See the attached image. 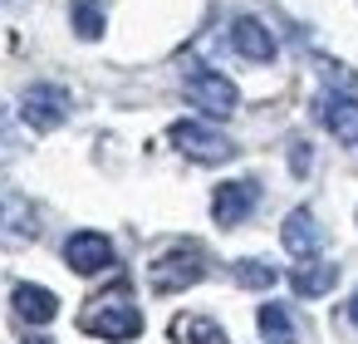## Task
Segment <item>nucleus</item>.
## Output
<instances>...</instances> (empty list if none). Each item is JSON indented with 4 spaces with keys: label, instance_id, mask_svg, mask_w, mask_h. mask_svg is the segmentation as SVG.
<instances>
[{
    "label": "nucleus",
    "instance_id": "1",
    "mask_svg": "<svg viewBox=\"0 0 358 344\" xmlns=\"http://www.w3.org/2000/svg\"><path fill=\"white\" fill-rule=\"evenodd\" d=\"M201 275H206V251H201L196 241L167 246V251L148 266V280H152V290H162V295H172V290H192Z\"/></svg>",
    "mask_w": 358,
    "mask_h": 344
},
{
    "label": "nucleus",
    "instance_id": "2",
    "mask_svg": "<svg viewBox=\"0 0 358 344\" xmlns=\"http://www.w3.org/2000/svg\"><path fill=\"white\" fill-rule=\"evenodd\" d=\"M172 148L187 153L192 163H231V158H236V143H231L216 123H201V118L172 123Z\"/></svg>",
    "mask_w": 358,
    "mask_h": 344
},
{
    "label": "nucleus",
    "instance_id": "3",
    "mask_svg": "<svg viewBox=\"0 0 358 344\" xmlns=\"http://www.w3.org/2000/svg\"><path fill=\"white\" fill-rule=\"evenodd\" d=\"M84 329L89 334H99V339H138L143 334V310L128 300V295H118V300H103V305H89L84 310Z\"/></svg>",
    "mask_w": 358,
    "mask_h": 344
},
{
    "label": "nucleus",
    "instance_id": "4",
    "mask_svg": "<svg viewBox=\"0 0 358 344\" xmlns=\"http://www.w3.org/2000/svg\"><path fill=\"white\" fill-rule=\"evenodd\" d=\"M40 236V212L15 187H0V251H20Z\"/></svg>",
    "mask_w": 358,
    "mask_h": 344
},
{
    "label": "nucleus",
    "instance_id": "5",
    "mask_svg": "<svg viewBox=\"0 0 358 344\" xmlns=\"http://www.w3.org/2000/svg\"><path fill=\"white\" fill-rule=\"evenodd\" d=\"M69 89H59V84H30L25 94H20V118L35 128V133H55V128H64V118H69Z\"/></svg>",
    "mask_w": 358,
    "mask_h": 344
},
{
    "label": "nucleus",
    "instance_id": "6",
    "mask_svg": "<svg viewBox=\"0 0 358 344\" xmlns=\"http://www.w3.org/2000/svg\"><path fill=\"white\" fill-rule=\"evenodd\" d=\"M187 99H192L206 118H231L236 104H241L236 84H231L226 74H216V69H196V74H187Z\"/></svg>",
    "mask_w": 358,
    "mask_h": 344
},
{
    "label": "nucleus",
    "instance_id": "7",
    "mask_svg": "<svg viewBox=\"0 0 358 344\" xmlns=\"http://www.w3.org/2000/svg\"><path fill=\"white\" fill-rule=\"evenodd\" d=\"M255 202H260V182L236 177V182H221L211 192V216H216V226H241L255 212Z\"/></svg>",
    "mask_w": 358,
    "mask_h": 344
},
{
    "label": "nucleus",
    "instance_id": "8",
    "mask_svg": "<svg viewBox=\"0 0 358 344\" xmlns=\"http://www.w3.org/2000/svg\"><path fill=\"white\" fill-rule=\"evenodd\" d=\"M64 266L74 275H99V270L113 266V241L103 231H74L64 241Z\"/></svg>",
    "mask_w": 358,
    "mask_h": 344
},
{
    "label": "nucleus",
    "instance_id": "9",
    "mask_svg": "<svg viewBox=\"0 0 358 344\" xmlns=\"http://www.w3.org/2000/svg\"><path fill=\"white\" fill-rule=\"evenodd\" d=\"M231 50H236L241 60H250V64H270V60H275V35H270L255 15H236V25H231Z\"/></svg>",
    "mask_w": 358,
    "mask_h": 344
},
{
    "label": "nucleus",
    "instance_id": "10",
    "mask_svg": "<svg viewBox=\"0 0 358 344\" xmlns=\"http://www.w3.org/2000/svg\"><path fill=\"white\" fill-rule=\"evenodd\" d=\"M280 241H285V251L294 256V261H314L319 256V221H314V212L309 207H299V212H289L285 216V226H280Z\"/></svg>",
    "mask_w": 358,
    "mask_h": 344
},
{
    "label": "nucleus",
    "instance_id": "11",
    "mask_svg": "<svg viewBox=\"0 0 358 344\" xmlns=\"http://www.w3.org/2000/svg\"><path fill=\"white\" fill-rule=\"evenodd\" d=\"M10 305H15V315H20L25 324H50V319L59 315V295H55V290H45V285H35V280L15 285Z\"/></svg>",
    "mask_w": 358,
    "mask_h": 344
},
{
    "label": "nucleus",
    "instance_id": "12",
    "mask_svg": "<svg viewBox=\"0 0 358 344\" xmlns=\"http://www.w3.org/2000/svg\"><path fill=\"white\" fill-rule=\"evenodd\" d=\"M319 123L334 138H358V99L353 94H324L319 99Z\"/></svg>",
    "mask_w": 358,
    "mask_h": 344
},
{
    "label": "nucleus",
    "instance_id": "13",
    "mask_svg": "<svg viewBox=\"0 0 358 344\" xmlns=\"http://www.w3.org/2000/svg\"><path fill=\"white\" fill-rule=\"evenodd\" d=\"M334 285H338V266H324V261H299V266H294V290H299V295L319 300V295H329Z\"/></svg>",
    "mask_w": 358,
    "mask_h": 344
},
{
    "label": "nucleus",
    "instance_id": "14",
    "mask_svg": "<svg viewBox=\"0 0 358 344\" xmlns=\"http://www.w3.org/2000/svg\"><path fill=\"white\" fill-rule=\"evenodd\" d=\"M255 324H260V339H265V344H299L294 319H289V310H285V305H260Z\"/></svg>",
    "mask_w": 358,
    "mask_h": 344
},
{
    "label": "nucleus",
    "instance_id": "15",
    "mask_svg": "<svg viewBox=\"0 0 358 344\" xmlns=\"http://www.w3.org/2000/svg\"><path fill=\"white\" fill-rule=\"evenodd\" d=\"M172 334L187 339V344H231V339L221 334V324H211L206 315H177V319H172Z\"/></svg>",
    "mask_w": 358,
    "mask_h": 344
},
{
    "label": "nucleus",
    "instance_id": "16",
    "mask_svg": "<svg viewBox=\"0 0 358 344\" xmlns=\"http://www.w3.org/2000/svg\"><path fill=\"white\" fill-rule=\"evenodd\" d=\"M69 25L79 40H99L103 35V6L99 0H69Z\"/></svg>",
    "mask_w": 358,
    "mask_h": 344
},
{
    "label": "nucleus",
    "instance_id": "17",
    "mask_svg": "<svg viewBox=\"0 0 358 344\" xmlns=\"http://www.w3.org/2000/svg\"><path fill=\"white\" fill-rule=\"evenodd\" d=\"M236 280H241L245 290H270V285H275V266H265V261H241V266H236Z\"/></svg>",
    "mask_w": 358,
    "mask_h": 344
},
{
    "label": "nucleus",
    "instance_id": "18",
    "mask_svg": "<svg viewBox=\"0 0 358 344\" xmlns=\"http://www.w3.org/2000/svg\"><path fill=\"white\" fill-rule=\"evenodd\" d=\"M348 319H353V324H358V295H353V300H348Z\"/></svg>",
    "mask_w": 358,
    "mask_h": 344
},
{
    "label": "nucleus",
    "instance_id": "19",
    "mask_svg": "<svg viewBox=\"0 0 358 344\" xmlns=\"http://www.w3.org/2000/svg\"><path fill=\"white\" fill-rule=\"evenodd\" d=\"M25 344H50V339H40V334H30V339H25Z\"/></svg>",
    "mask_w": 358,
    "mask_h": 344
}]
</instances>
